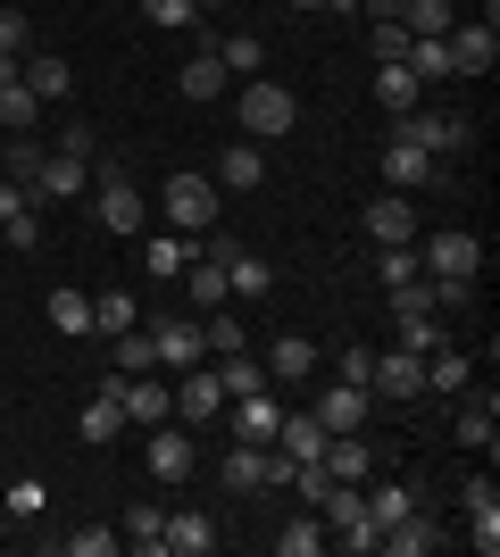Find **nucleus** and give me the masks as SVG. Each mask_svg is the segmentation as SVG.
<instances>
[{"mask_svg":"<svg viewBox=\"0 0 500 557\" xmlns=\"http://www.w3.org/2000/svg\"><path fill=\"white\" fill-rule=\"evenodd\" d=\"M34 200H84V159H59V150H50V159H42V184H34Z\"/></svg>","mask_w":500,"mask_h":557,"instance_id":"obj_28","label":"nucleus"},{"mask_svg":"<svg viewBox=\"0 0 500 557\" xmlns=\"http://www.w3.org/2000/svg\"><path fill=\"white\" fill-rule=\"evenodd\" d=\"M434 541H442V533H434L426 516H401V524H383V541H376V549H392V557H426Z\"/></svg>","mask_w":500,"mask_h":557,"instance_id":"obj_31","label":"nucleus"},{"mask_svg":"<svg viewBox=\"0 0 500 557\" xmlns=\"http://www.w3.org/2000/svg\"><path fill=\"white\" fill-rule=\"evenodd\" d=\"M217 67H225V75H242V84H251V75L267 67V42H259V34H234V42L217 50Z\"/></svg>","mask_w":500,"mask_h":557,"instance_id":"obj_38","label":"nucleus"},{"mask_svg":"<svg viewBox=\"0 0 500 557\" xmlns=\"http://www.w3.org/2000/svg\"><path fill=\"white\" fill-rule=\"evenodd\" d=\"M0 9H9V0H0Z\"/></svg>","mask_w":500,"mask_h":557,"instance_id":"obj_57","label":"nucleus"},{"mask_svg":"<svg viewBox=\"0 0 500 557\" xmlns=\"http://www.w3.org/2000/svg\"><path fill=\"white\" fill-rule=\"evenodd\" d=\"M59 549H68V557H109V549H125V541L118 533H68Z\"/></svg>","mask_w":500,"mask_h":557,"instance_id":"obj_51","label":"nucleus"},{"mask_svg":"<svg viewBox=\"0 0 500 557\" xmlns=\"http://www.w3.org/2000/svg\"><path fill=\"white\" fill-rule=\"evenodd\" d=\"M150 349H159V367H200V358H209V342H200V325H192V317H167V325H150Z\"/></svg>","mask_w":500,"mask_h":557,"instance_id":"obj_15","label":"nucleus"},{"mask_svg":"<svg viewBox=\"0 0 500 557\" xmlns=\"http://www.w3.org/2000/svg\"><path fill=\"white\" fill-rule=\"evenodd\" d=\"M417 84H426V75L408 67V59H383V67H376V100H383L392 116H408V109H417Z\"/></svg>","mask_w":500,"mask_h":557,"instance_id":"obj_23","label":"nucleus"},{"mask_svg":"<svg viewBox=\"0 0 500 557\" xmlns=\"http://www.w3.org/2000/svg\"><path fill=\"white\" fill-rule=\"evenodd\" d=\"M0 233H9V250H34V242H42V216H34V209H17V216H0Z\"/></svg>","mask_w":500,"mask_h":557,"instance_id":"obj_49","label":"nucleus"},{"mask_svg":"<svg viewBox=\"0 0 500 557\" xmlns=\"http://www.w3.org/2000/svg\"><path fill=\"white\" fill-rule=\"evenodd\" d=\"M276 549H284V557H317V549H326V516H292V524H284V533H276Z\"/></svg>","mask_w":500,"mask_h":557,"instance_id":"obj_36","label":"nucleus"},{"mask_svg":"<svg viewBox=\"0 0 500 557\" xmlns=\"http://www.w3.org/2000/svg\"><path fill=\"white\" fill-rule=\"evenodd\" d=\"M217 325H200V342H209V358H234V349H251V325H234L225 308H209Z\"/></svg>","mask_w":500,"mask_h":557,"instance_id":"obj_41","label":"nucleus"},{"mask_svg":"<svg viewBox=\"0 0 500 557\" xmlns=\"http://www.w3.org/2000/svg\"><path fill=\"white\" fill-rule=\"evenodd\" d=\"M93 209H100V225H109V233H143V225H150L143 191L125 184V166H118V159H100V200H93Z\"/></svg>","mask_w":500,"mask_h":557,"instance_id":"obj_6","label":"nucleus"},{"mask_svg":"<svg viewBox=\"0 0 500 557\" xmlns=\"http://www.w3.org/2000/svg\"><path fill=\"white\" fill-rule=\"evenodd\" d=\"M192 300H200V308H225V300H234V283H225V258H200V267H192Z\"/></svg>","mask_w":500,"mask_h":557,"instance_id":"obj_40","label":"nucleus"},{"mask_svg":"<svg viewBox=\"0 0 500 557\" xmlns=\"http://www.w3.org/2000/svg\"><path fill=\"white\" fill-rule=\"evenodd\" d=\"M358 491H367V516H376V533H383V524H401V516H417V499H408L401 483H376V474H367Z\"/></svg>","mask_w":500,"mask_h":557,"instance_id":"obj_30","label":"nucleus"},{"mask_svg":"<svg viewBox=\"0 0 500 557\" xmlns=\"http://www.w3.org/2000/svg\"><path fill=\"white\" fill-rule=\"evenodd\" d=\"M317 516H326V549H351V557H376V516H367V491L358 483H333L326 499H317Z\"/></svg>","mask_w":500,"mask_h":557,"instance_id":"obj_1","label":"nucleus"},{"mask_svg":"<svg viewBox=\"0 0 500 557\" xmlns=\"http://www.w3.org/2000/svg\"><path fill=\"white\" fill-rule=\"evenodd\" d=\"M109 342H118V374H150V367H159V349H150L143 325H134V333H109Z\"/></svg>","mask_w":500,"mask_h":557,"instance_id":"obj_42","label":"nucleus"},{"mask_svg":"<svg viewBox=\"0 0 500 557\" xmlns=\"http://www.w3.org/2000/svg\"><path fill=\"white\" fill-rule=\"evenodd\" d=\"M234 116H242V134H251V141H284L292 125H301V100H292L284 84L251 75V84H242V100H234Z\"/></svg>","mask_w":500,"mask_h":557,"instance_id":"obj_2","label":"nucleus"},{"mask_svg":"<svg viewBox=\"0 0 500 557\" xmlns=\"http://www.w3.org/2000/svg\"><path fill=\"white\" fill-rule=\"evenodd\" d=\"M367 374H376V349H367V342L333 349V383H358V392H367Z\"/></svg>","mask_w":500,"mask_h":557,"instance_id":"obj_43","label":"nucleus"},{"mask_svg":"<svg viewBox=\"0 0 500 557\" xmlns=\"http://www.w3.org/2000/svg\"><path fill=\"white\" fill-rule=\"evenodd\" d=\"M50 150H59V159H84V166H93V134H84V125H59V134H50Z\"/></svg>","mask_w":500,"mask_h":557,"instance_id":"obj_52","label":"nucleus"},{"mask_svg":"<svg viewBox=\"0 0 500 557\" xmlns=\"http://www.w3.org/2000/svg\"><path fill=\"white\" fill-rule=\"evenodd\" d=\"M134 325H143L134 292H100V300H93V333H134Z\"/></svg>","mask_w":500,"mask_h":557,"instance_id":"obj_34","label":"nucleus"},{"mask_svg":"<svg viewBox=\"0 0 500 557\" xmlns=\"http://www.w3.org/2000/svg\"><path fill=\"white\" fill-rule=\"evenodd\" d=\"M217 184L225 191H259L267 184V150L259 141H225V150H217Z\"/></svg>","mask_w":500,"mask_h":557,"instance_id":"obj_17","label":"nucleus"},{"mask_svg":"<svg viewBox=\"0 0 500 557\" xmlns=\"http://www.w3.org/2000/svg\"><path fill=\"white\" fill-rule=\"evenodd\" d=\"M392 342H401L408 358H426V349H442V317H434V308H417V317H401V325H392Z\"/></svg>","mask_w":500,"mask_h":557,"instance_id":"obj_35","label":"nucleus"},{"mask_svg":"<svg viewBox=\"0 0 500 557\" xmlns=\"http://www.w3.org/2000/svg\"><path fill=\"white\" fill-rule=\"evenodd\" d=\"M259 367H267L276 392H284V383H309V374H317V342H309V333H276V349H267Z\"/></svg>","mask_w":500,"mask_h":557,"instance_id":"obj_14","label":"nucleus"},{"mask_svg":"<svg viewBox=\"0 0 500 557\" xmlns=\"http://www.w3.org/2000/svg\"><path fill=\"white\" fill-rule=\"evenodd\" d=\"M143 17L150 25H200V9L192 0H143Z\"/></svg>","mask_w":500,"mask_h":557,"instance_id":"obj_50","label":"nucleus"},{"mask_svg":"<svg viewBox=\"0 0 500 557\" xmlns=\"http://www.w3.org/2000/svg\"><path fill=\"white\" fill-rule=\"evenodd\" d=\"M383 184H392V191H426V184H442V159L392 134V141H383Z\"/></svg>","mask_w":500,"mask_h":557,"instance_id":"obj_10","label":"nucleus"},{"mask_svg":"<svg viewBox=\"0 0 500 557\" xmlns=\"http://www.w3.org/2000/svg\"><path fill=\"white\" fill-rule=\"evenodd\" d=\"M292 491H301V499H309V508H317V499H326V491H333V474H326V466H292Z\"/></svg>","mask_w":500,"mask_h":557,"instance_id":"obj_53","label":"nucleus"},{"mask_svg":"<svg viewBox=\"0 0 500 557\" xmlns=\"http://www.w3.org/2000/svg\"><path fill=\"white\" fill-rule=\"evenodd\" d=\"M150 474H159V483H192V474H200V458H192V424H150Z\"/></svg>","mask_w":500,"mask_h":557,"instance_id":"obj_8","label":"nucleus"},{"mask_svg":"<svg viewBox=\"0 0 500 557\" xmlns=\"http://www.w3.org/2000/svg\"><path fill=\"white\" fill-rule=\"evenodd\" d=\"M118 433H125V408L109 392H93V399H84V449H109Z\"/></svg>","mask_w":500,"mask_h":557,"instance_id":"obj_26","label":"nucleus"},{"mask_svg":"<svg viewBox=\"0 0 500 557\" xmlns=\"http://www.w3.org/2000/svg\"><path fill=\"white\" fill-rule=\"evenodd\" d=\"M225 84H234V75L217 67V50H192L184 67H175V92H184V100H192V109H209V100H217V92H225Z\"/></svg>","mask_w":500,"mask_h":557,"instance_id":"obj_18","label":"nucleus"},{"mask_svg":"<svg viewBox=\"0 0 500 557\" xmlns=\"http://www.w3.org/2000/svg\"><path fill=\"white\" fill-rule=\"evenodd\" d=\"M17 209H34V191H25V184H9V175H0V216H17Z\"/></svg>","mask_w":500,"mask_h":557,"instance_id":"obj_54","label":"nucleus"},{"mask_svg":"<svg viewBox=\"0 0 500 557\" xmlns=\"http://www.w3.org/2000/svg\"><path fill=\"white\" fill-rule=\"evenodd\" d=\"M225 408H234V442H267V449H276L284 399H267V392H242V399H225Z\"/></svg>","mask_w":500,"mask_h":557,"instance_id":"obj_16","label":"nucleus"},{"mask_svg":"<svg viewBox=\"0 0 500 557\" xmlns=\"http://www.w3.org/2000/svg\"><path fill=\"white\" fill-rule=\"evenodd\" d=\"M34 50V25H25V9H0V59H25Z\"/></svg>","mask_w":500,"mask_h":557,"instance_id":"obj_46","label":"nucleus"},{"mask_svg":"<svg viewBox=\"0 0 500 557\" xmlns=\"http://www.w3.org/2000/svg\"><path fill=\"white\" fill-rule=\"evenodd\" d=\"M367 408H376V392H358V383H333V392H317L309 417L326 424V433H367Z\"/></svg>","mask_w":500,"mask_h":557,"instance_id":"obj_13","label":"nucleus"},{"mask_svg":"<svg viewBox=\"0 0 500 557\" xmlns=\"http://www.w3.org/2000/svg\"><path fill=\"white\" fill-rule=\"evenodd\" d=\"M408 67L417 75H451V42H442V34H408Z\"/></svg>","mask_w":500,"mask_h":557,"instance_id":"obj_44","label":"nucleus"},{"mask_svg":"<svg viewBox=\"0 0 500 557\" xmlns=\"http://www.w3.org/2000/svg\"><path fill=\"white\" fill-rule=\"evenodd\" d=\"M376 275H383V292L408 283V275H417V242H383V250H376Z\"/></svg>","mask_w":500,"mask_h":557,"instance_id":"obj_45","label":"nucleus"},{"mask_svg":"<svg viewBox=\"0 0 500 557\" xmlns=\"http://www.w3.org/2000/svg\"><path fill=\"white\" fill-rule=\"evenodd\" d=\"M167 549H175V557H209V549H217V524H209L200 508L167 516Z\"/></svg>","mask_w":500,"mask_h":557,"instance_id":"obj_25","label":"nucleus"},{"mask_svg":"<svg viewBox=\"0 0 500 557\" xmlns=\"http://www.w3.org/2000/svg\"><path fill=\"white\" fill-rule=\"evenodd\" d=\"M392 134L401 141H417V150H434V159H451V150H467V116H451V109H408V116H392Z\"/></svg>","mask_w":500,"mask_h":557,"instance_id":"obj_4","label":"nucleus"},{"mask_svg":"<svg viewBox=\"0 0 500 557\" xmlns=\"http://www.w3.org/2000/svg\"><path fill=\"white\" fill-rule=\"evenodd\" d=\"M42 159H50L42 134H9V141H0V175H9V184H25V191L42 184Z\"/></svg>","mask_w":500,"mask_h":557,"instance_id":"obj_19","label":"nucleus"},{"mask_svg":"<svg viewBox=\"0 0 500 557\" xmlns=\"http://www.w3.org/2000/svg\"><path fill=\"white\" fill-rule=\"evenodd\" d=\"M467 383H476V367H467V358H459L451 342H442V349H426V392H467Z\"/></svg>","mask_w":500,"mask_h":557,"instance_id":"obj_29","label":"nucleus"},{"mask_svg":"<svg viewBox=\"0 0 500 557\" xmlns=\"http://www.w3.org/2000/svg\"><path fill=\"white\" fill-rule=\"evenodd\" d=\"M17 75H25V92L42 100V109H50V100H68V59H50V50H25Z\"/></svg>","mask_w":500,"mask_h":557,"instance_id":"obj_22","label":"nucleus"},{"mask_svg":"<svg viewBox=\"0 0 500 557\" xmlns=\"http://www.w3.org/2000/svg\"><path fill=\"white\" fill-rule=\"evenodd\" d=\"M184 233H159V242H150V275H184Z\"/></svg>","mask_w":500,"mask_h":557,"instance_id":"obj_48","label":"nucleus"},{"mask_svg":"<svg viewBox=\"0 0 500 557\" xmlns=\"http://www.w3.org/2000/svg\"><path fill=\"white\" fill-rule=\"evenodd\" d=\"M159 209H167V225L175 233H209L217 225V175H167V191H159Z\"/></svg>","mask_w":500,"mask_h":557,"instance_id":"obj_3","label":"nucleus"},{"mask_svg":"<svg viewBox=\"0 0 500 557\" xmlns=\"http://www.w3.org/2000/svg\"><path fill=\"white\" fill-rule=\"evenodd\" d=\"M442 42H451V75H492L500 67V25H484V17H459Z\"/></svg>","mask_w":500,"mask_h":557,"instance_id":"obj_7","label":"nucleus"},{"mask_svg":"<svg viewBox=\"0 0 500 557\" xmlns=\"http://www.w3.org/2000/svg\"><path fill=\"white\" fill-rule=\"evenodd\" d=\"M358 225H367V242H417V200H408V191H383V200H367V216H358Z\"/></svg>","mask_w":500,"mask_h":557,"instance_id":"obj_12","label":"nucleus"},{"mask_svg":"<svg viewBox=\"0 0 500 557\" xmlns=\"http://www.w3.org/2000/svg\"><path fill=\"white\" fill-rule=\"evenodd\" d=\"M284 9H326V0H284Z\"/></svg>","mask_w":500,"mask_h":557,"instance_id":"obj_55","label":"nucleus"},{"mask_svg":"<svg viewBox=\"0 0 500 557\" xmlns=\"http://www.w3.org/2000/svg\"><path fill=\"white\" fill-rule=\"evenodd\" d=\"M459 442L484 449V458L500 449V408H492V399H467V408H459Z\"/></svg>","mask_w":500,"mask_h":557,"instance_id":"obj_27","label":"nucleus"},{"mask_svg":"<svg viewBox=\"0 0 500 557\" xmlns=\"http://www.w3.org/2000/svg\"><path fill=\"white\" fill-rule=\"evenodd\" d=\"M401 25H408V34H451L459 9H451V0H401Z\"/></svg>","mask_w":500,"mask_h":557,"instance_id":"obj_37","label":"nucleus"},{"mask_svg":"<svg viewBox=\"0 0 500 557\" xmlns=\"http://www.w3.org/2000/svg\"><path fill=\"white\" fill-rule=\"evenodd\" d=\"M118 541H125L134 557H167V516H159V508H125Z\"/></svg>","mask_w":500,"mask_h":557,"instance_id":"obj_24","label":"nucleus"},{"mask_svg":"<svg viewBox=\"0 0 500 557\" xmlns=\"http://www.w3.org/2000/svg\"><path fill=\"white\" fill-rule=\"evenodd\" d=\"M367 50H376V67L383 59H408V25L392 17V25H367Z\"/></svg>","mask_w":500,"mask_h":557,"instance_id":"obj_47","label":"nucleus"},{"mask_svg":"<svg viewBox=\"0 0 500 557\" xmlns=\"http://www.w3.org/2000/svg\"><path fill=\"white\" fill-rule=\"evenodd\" d=\"M42 317H50L59 333H93V300H84V292H50Z\"/></svg>","mask_w":500,"mask_h":557,"instance_id":"obj_39","label":"nucleus"},{"mask_svg":"<svg viewBox=\"0 0 500 557\" xmlns=\"http://www.w3.org/2000/svg\"><path fill=\"white\" fill-rule=\"evenodd\" d=\"M225 283H234L242 300H259V292H276V267H267V258H251V250H234V258H225Z\"/></svg>","mask_w":500,"mask_h":557,"instance_id":"obj_32","label":"nucleus"},{"mask_svg":"<svg viewBox=\"0 0 500 557\" xmlns=\"http://www.w3.org/2000/svg\"><path fill=\"white\" fill-rule=\"evenodd\" d=\"M367 392L376 399H426V358H408L401 342L376 358V374H367Z\"/></svg>","mask_w":500,"mask_h":557,"instance_id":"obj_11","label":"nucleus"},{"mask_svg":"<svg viewBox=\"0 0 500 557\" xmlns=\"http://www.w3.org/2000/svg\"><path fill=\"white\" fill-rule=\"evenodd\" d=\"M217 383H225V399H242V392H267V367L251 358V349H234V358H217Z\"/></svg>","mask_w":500,"mask_h":557,"instance_id":"obj_33","label":"nucleus"},{"mask_svg":"<svg viewBox=\"0 0 500 557\" xmlns=\"http://www.w3.org/2000/svg\"><path fill=\"white\" fill-rule=\"evenodd\" d=\"M476 267H484V242L467 225L426 233V250H417V275H476Z\"/></svg>","mask_w":500,"mask_h":557,"instance_id":"obj_5","label":"nucleus"},{"mask_svg":"<svg viewBox=\"0 0 500 557\" xmlns=\"http://www.w3.org/2000/svg\"><path fill=\"white\" fill-rule=\"evenodd\" d=\"M467 541H476L484 557L500 549V491L484 483V474H476V483H467Z\"/></svg>","mask_w":500,"mask_h":557,"instance_id":"obj_20","label":"nucleus"},{"mask_svg":"<svg viewBox=\"0 0 500 557\" xmlns=\"http://www.w3.org/2000/svg\"><path fill=\"white\" fill-rule=\"evenodd\" d=\"M192 9H225V0H192Z\"/></svg>","mask_w":500,"mask_h":557,"instance_id":"obj_56","label":"nucleus"},{"mask_svg":"<svg viewBox=\"0 0 500 557\" xmlns=\"http://www.w3.org/2000/svg\"><path fill=\"white\" fill-rule=\"evenodd\" d=\"M0 134H42V100L25 92V75H0Z\"/></svg>","mask_w":500,"mask_h":557,"instance_id":"obj_21","label":"nucleus"},{"mask_svg":"<svg viewBox=\"0 0 500 557\" xmlns=\"http://www.w3.org/2000/svg\"><path fill=\"white\" fill-rule=\"evenodd\" d=\"M217 408H225L217 367H209V358H200V367H184V383H175V424H217Z\"/></svg>","mask_w":500,"mask_h":557,"instance_id":"obj_9","label":"nucleus"}]
</instances>
